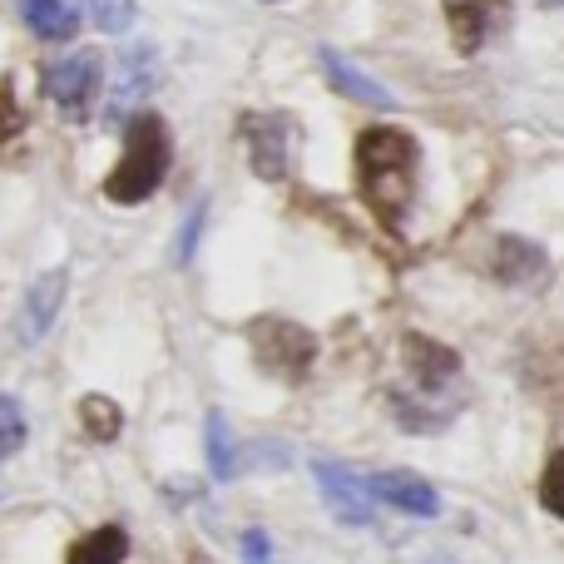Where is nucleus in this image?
Instances as JSON below:
<instances>
[{
	"label": "nucleus",
	"instance_id": "obj_1",
	"mask_svg": "<svg viewBox=\"0 0 564 564\" xmlns=\"http://www.w3.org/2000/svg\"><path fill=\"white\" fill-rule=\"evenodd\" d=\"M357 184L371 214L387 228H397L416 194V139L401 129H367L357 139Z\"/></svg>",
	"mask_w": 564,
	"mask_h": 564
},
{
	"label": "nucleus",
	"instance_id": "obj_2",
	"mask_svg": "<svg viewBox=\"0 0 564 564\" xmlns=\"http://www.w3.org/2000/svg\"><path fill=\"white\" fill-rule=\"evenodd\" d=\"M169 174V129L159 115H134L129 119V149L119 169L105 178V194L115 204H144Z\"/></svg>",
	"mask_w": 564,
	"mask_h": 564
},
{
	"label": "nucleus",
	"instance_id": "obj_3",
	"mask_svg": "<svg viewBox=\"0 0 564 564\" xmlns=\"http://www.w3.org/2000/svg\"><path fill=\"white\" fill-rule=\"evenodd\" d=\"M238 134L248 144V159L263 178H288L302 154V129L292 115H243Z\"/></svg>",
	"mask_w": 564,
	"mask_h": 564
},
{
	"label": "nucleus",
	"instance_id": "obj_4",
	"mask_svg": "<svg viewBox=\"0 0 564 564\" xmlns=\"http://www.w3.org/2000/svg\"><path fill=\"white\" fill-rule=\"evenodd\" d=\"M248 341H253L263 371H273V377H282V381H302L307 367H312V357H317L312 332L297 327V322H282V317L248 322Z\"/></svg>",
	"mask_w": 564,
	"mask_h": 564
},
{
	"label": "nucleus",
	"instance_id": "obj_5",
	"mask_svg": "<svg viewBox=\"0 0 564 564\" xmlns=\"http://www.w3.org/2000/svg\"><path fill=\"white\" fill-rule=\"evenodd\" d=\"M95 89H99V59L95 55H69V59L45 65V95L55 99L69 119H85L89 115Z\"/></svg>",
	"mask_w": 564,
	"mask_h": 564
},
{
	"label": "nucleus",
	"instance_id": "obj_6",
	"mask_svg": "<svg viewBox=\"0 0 564 564\" xmlns=\"http://www.w3.org/2000/svg\"><path fill=\"white\" fill-rule=\"evenodd\" d=\"M312 476H317L322 500H327V506L337 510L347 525H371V520H377L371 496H367V480L351 476L347 466H337V460H312Z\"/></svg>",
	"mask_w": 564,
	"mask_h": 564
},
{
	"label": "nucleus",
	"instance_id": "obj_7",
	"mask_svg": "<svg viewBox=\"0 0 564 564\" xmlns=\"http://www.w3.org/2000/svg\"><path fill=\"white\" fill-rule=\"evenodd\" d=\"M401 357H406V371H411V381H416V401H441L446 397V381L460 377L456 351H446L441 341L406 337Z\"/></svg>",
	"mask_w": 564,
	"mask_h": 564
},
{
	"label": "nucleus",
	"instance_id": "obj_8",
	"mask_svg": "<svg viewBox=\"0 0 564 564\" xmlns=\"http://www.w3.org/2000/svg\"><path fill=\"white\" fill-rule=\"evenodd\" d=\"M159 85V55L154 45H134L119 59V79H115V99H109V124H124V115Z\"/></svg>",
	"mask_w": 564,
	"mask_h": 564
},
{
	"label": "nucleus",
	"instance_id": "obj_9",
	"mask_svg": "<svg viewBox=\"0 0 564 564\" xmlns=\"http://www.w3.org/2000/svg\"><path fill=\"white\" fill-rule=\"evenodd\" d=\"M367 496L387 500L391 510H406V516H436L441 510V496L421 476H411V470H381V476H371Z\"/></svg>",
	"mask_w": 564,
	"mask_h": 564
},
{
	"label": "nucleus",
	"instance_id": "obj_10",
	"mask_svg": "<svg viewBox=\"0 0 564 564\" xmlns=\"http://www.w3.org/2000/svg\"><path fill=\"white\" fill-rule=\"evenodd\" d=\"M441 6H446L451 35H456V45L466 55H476L490 30L500 25V15H506V0H441Z\"/></svg>",
	"mask_w": 564,
	"mask_h": 564
},
{
	"label": "nucleus",
	"instance_id": "obj_11",
	"mask_svg": "<svg viewBox=\"0 0 564 564\" xmlns=\"http://www.w3.org/2000/svg\"><path fill=\"white\" fill-rule=\"evenodd\" d=\"M59 302H65V273H45L30 282L25 307H20V341H40L55 322Z\"/></svg>",
	"mask_w": 564,
	"mask_h": 564
},
{
	"label": "nucleus",
	"instance_id": "obj_12",
	"mask_svg": "<svg viewBox=\"0 0 564 564\" xmlns=\"http://www.w3.org/2000/svg\"><path fill=\"white\" fill-rule=\"evenodd\" d=\"M322 69H327V79L341 89L347 99H357V105H371V109H397V99H391V89H381L371 75H361L351 59H341L337 50H322Z\"/></svg>",
	"mask_w": 564,
	"mask_h": 564
},
{
	"label": "nucleus",
	"instance_id": "obj_13",
	"mask_svg": "<svg viewBox=\"0 0 564 564\" xmlns=\"http://www.w3.org/2000/svg\"><path fill=\"white\" fill-rule=\"evenodd\" d=\"M20 20L35 30L40 40H75L79 30V10L69 0H15Z\"/></svg>",
	"mask_w": 564,
	"mask_h": 564
},
{
	"label": "nucleus",
	"instance_id": "obj_14",
	"mask_svg": "<svg viewBox=\"0 0 564 564\" xmlns=\"http://www.w3.org/2000/svg\"><path fill=\"white\" fill-rule=\"evenodd\" d=\"M124 555H129V535L119 525H105L69 550V564H124Z\"/></svg>",
	"mask_w": 564,
	"mask_h": 564
},
{
	"label": "nucleus",
	"instance_id": "obj_15",
	"mask_svg": "<svg viewBox=\"0 0 564 564\" xmlns=\"http://www.w3.org/2000/svg\"><path fill=\"white\" fill-rule=\"evenodd\" d=\"M79 421H85L89 441H115L119 436V406L109 397H85V406H79Z\"/></svg>",
	"mask_w": 564,
	"mask_h": 564
},
{
	"label": "nucleus",
	"instance_id": "obj_16",
	"mask_svg": "<svg viewBox=\"0 0 564 564\" xmlns=\"http://www.w3.org/2000/svg\"><path fill=\"white\" fill-rule=\"evenodd\" d=\"M208 456H214V476L228 480L234 476V436H228V416L214 411L208 416Z\"/></svg>",
	"mask_w": 564,
	"mask_h": 564
},
{
	"label": "nucleus",
	"instance_id": "obj_17",
	"mask_svg": "<svg viewBox=\"0 0 564 564\" xmlns=\"http://www.w3.org/2000/svg\"><path fill=\"white\" fill-rule=\"evenodd\" d=\"M79 6H85L89 20H95L99 30H109V35L129 30V20H134V0H79Z\"/></svg>",
	"mask_w": 564,
	"mask_h": 564
},
{
	"label": "nucleus",
	"instance_id": "obj_18",
	"mask_svg": "<svg viewBox=\"0 0 564 564\" xmlns=\"http://www.w3.org/2000/svg\"><path fill=\"white\" fill-rule=\"evenodd\" d=\"M20 441H25V411L15 397H0V460L15 456Z\"/></svg>",
	"mask_w": 564,
	"mask_h": 564
},
{
	"label": "nucleus",
	"instance_id": "obj_19",
	"mask_svg": "<svg viewBox=\"0 0 564 564\" xmlns=\"http://www.w3.org/2000/svg\"><path fill=\"white\" fill-rule=\"evenodd\" d=\"M20 129V109H15V95H10V85H0V144H6L10 134Z\"/></svg>",
	"mask_w": 564,
	"mask_h": 564
},
{
	"label": "nucleus",
	"instance_id": "obj_20",
	"mask_svg": "<svg viewBox=\"0 0 564 564\" xmlns=\"http://www.w3.org/2000/svg\"><path fill=\"white\" fill-rule=\"evenodd\" d=\"M560 470H564V460L555 456L550 460V470H545V490H540V500H545L550 516H560Z\"/></svg>",
	"mask_w": 564,
	"mask_h": 564
},
{
	"label": "nucleus",
	"instance_id": "obj_21",
	"mask_svg": "<svg viewBox=\"0 0 564 564\" xmlns=\"http://www.w3.org/2000/svg\"><path fill=\"white\" fill-rule=\"evenodd\" d=\"M243 550H248V564H273V555H268V535H263V530H248V535H243Z\"/></svg>",
	"mask_w": 564,
	"mask_h": 564
}]
</instances>
